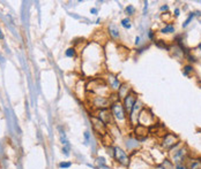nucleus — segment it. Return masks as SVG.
<instances>
[{"label": "nucleus", "instance_id": "nucleus-1", "mask_svg": "<svg viewBox=\"0 0 201 169\" xmlns=\"http://www.w3.org/2000/svg\"><path fill=\"white\" fill-rule=\"evenodd\" d=\"M111 113L118 121H124L126 119V112L120 101H116L111 104Z\"/></svg>", "mask_w": 201, "mask_h": 169}, {"label": "nucleus", "instance_id": "nucleus-2", "mask_svg": "<svg viewBox=\"0 0 201 169\" xmlns=\"http://www.w3.org/2000/svg\"><path fill=\"white\" fill-rule=\"evenodd\" d=\"M113 158L116 159L117 162H119L123 166H128V164H130L128 155L126 154V152L123 148H120L118 146L113 147Z\"/></svg>", "mask_w": 201, "mask_h": 169}, {"label": "nucleus", "instance_id": "nucleus-3", "mask_svg": "<svg viewBox=\"0 0 201 169\" xmlns=\"http://www.w3.org/2000/svg\"><path fill=\"white\" fill-rule=\"evenodd\" d=\"M91 102H93V106L96 107V108H98V109L107 108V107L112 104V101H111L107 97H104V95H97V94L94 95Z\"/></svg>", "mask_w": 201, "mask_h": 169}, {"label": "nucleus", "instance_id": "nucleus-4", "mask_svg": "<svg viewBox=\"0 0 201 169\" xmlns=\"http://www.w3.org/2000/svg\"><path fill=\"white\" fill-rule=\"evenodd\" d=\"M137 102V95L135 93L132 91L131 93H128L125 98H124V108H125V112L126 113H131L134 104Z\"/></svg>", "mask_w": 201, "mask_h": 169}, {"label": "nucleus", "instance_id": "nucleus-5", "mask_svg": "<svg viewBox=\"0 0 201 169\" xmlns=\"http://www.w3.org/2000/svg\"><path fill=\"white\" fill-rule=\"evenodd\" d=\"M112 113L107 109V108H104V109H98L97 114H96V117L100 120L104 124H109L111 123V120H112Z\"/></svg>", "mask_w": 201, "mask_h": 169}, {"label": "nucleus", "instance_id": "nucleus-6", "mask_svg": "<svg viewBox=\"0 0 201 169\" xmlns=\"http://www.w3.org/2000/svg\"><path fill=\"white\" fill-rule=\"evenodd\" d=\"M177 140H178V137H177V136H175V135H172V133H168V135H165L162 145H163L164 148L169 150V148L173 147L175 144H177Z\"/></svg>", "mask_w": 201, "mask_h": 169}, {"label": "nucleus", "instance_id": "nucleus-7", "mask_svg": "<svg viewBox=\"0 0 201 169\" xmlns=\"http://www.w3.org/2000/svg\"><path fill=\"white\" fill-rule=\"evenodd\" d=\"M91 121L94 123V129L100 133V135H105V124L98 120L96 116H93L91 117Z\"/></svg>", "mask_w": 201, "mask_h": 169}, {"label": "nucleus", "instance_id": "nucleus-8", "mask_svg": "<svg viewBox=\"0 0 201 169\" xmlns=\"http://www.w3.org/2000/svg\"><path fill=\"white\" fill-rule=\"evenodd\" d=\"M131 91V87L127 84H120L119 89H118V98H125Z\"/></svg>", "mask_w": 201, "mask_h": 169}, {"label": "nucleus", "instance_id": "nucleus-9", "mask_svg": "<svg viewBox=\"0 0 201 169\" xmlns=\"http://www.w3.org/2000/svg\"><path fill=\"white\" fill-rule=\"evenodd\" d=\"M109 32H110V35H111L113 38H118V37H119V30H118V28H117L114 24H111V25L109 27Z\"/></svg>", "mask_w": 201, "mask_h": 169}, {"label": "nucleus", "instance_id": "nucleus-10", "mask_svg": "<svg viewBox=\"0 0 201 169\" xmlns=\"http://www.w3.org/2000/svg\"><path fill=\"white\" fill-rule=\"evenodd\" d=\"M161 32H162V34H172V32H175V28H173V25L169 24V25L164 27V28L161 30Z\"/></svg>", "mask_w": 201, "mask_h": 169}, {"label": "nucleus", "instance_id": "nucleus-11", "mask_svg": "<svg viewBox=\"0 0 201 169\" xmlns=\"http://www.w3.org/2000/svg\"><path fill=\"white\" fill-rule=\"evenodd\" d=\"M190 168L191 169H201V161L200 160H194L193 162H191Z\"/></svg>", "mask_w": 201, "mask_h": 169}, {"label": "nucleus", "instance_id": "nucleus-12", "mask_svg": "<svg viewBox=\"0 0 201 169\" xmlns=\"http://www.w3.org/2000/svg\"><path fill=\"white\" fill-rule=\"evenodd\" d=\"M185 148H182V150H179L177 153H176V155H175V159L176 160H178V159H184V155H185Z\"/></svg>", "mask_w": 201, "mask_h": 169}, {"label": "nucleus", "instance_id": "nucleus-13", "mask_svg": "<svg viewBox=\"0 0 201 169\" xmlns=\"http://www.w3.org/2000/svg\"><path fill=\"white\" fill-rule=\"evenodd\" d=\"M121 25H123L125 29H130V28H131V20H130L128 17L121 20Z\"/></svg>", "mask_w": 201, "mask_h": 169}, {"label": "nucleus", "instance_id": "nucleus-14", "mask_svg": "<svg viewBox=\"0 0 201 169\" xmlns=\"http://www.w3.org/2000/svg\"><path fill=\"white\" fill-rule=\"evenodd\" d=\"M66 55L68 56V58H73L74 55H75V48H68L67 51H66Z\"/></svg>", "mask_w": 201, "mask_h": 169}, {"label": "nucleus", "instance_id": "nucleus-15", "mask_svg": "<svg viewBox=\"0 0 201 169\" xmlns=\"http://www.w3.org/2000/svg\"><path fill=\"white\" fill-rule=\"evenodd\" d=\"M134 10H135V9H134V7H133L132 5H128V6L126 7V13H127L128 15H133V14H134Z\"/></svg>", "mask_w": 201, "mask_h": 169}, {"label": "nucleus", "instance_id": "nucleus-16", "mask_svg": "<svg viewBox=\"0 0 201 169\" xmlns=\"http://www.w3.org/2000/svg\"><path fill=\"white\" fill-rule=\"evenodd\" d=\"M155 44H156V46H158L161 48H168L166 44L163 42V41H157V42H155Z\"/></svg>", "mask_w": 201, "mask_h": 169}, {"label": "nucleus", "instance_id": "nucleus-17", "mask_svg": "<svg viewBox=\"0 0 201 169\" xmlns=\"http://www.w3.org/2000/svg\"><path fill=\"white\" fill-rule=\"evenodd\" d=\"M193 70V68L191 66H185L184 67V75H189V73H191Z\"/></svg>", "mask_w": 201, "mask_h": 169}, {"label": "nucleus", "instance_id": "nucleus-18", "mask_svg": "<svg viewBox=\"0 0 201 169\" xmlns=\"http://www.w3.org/2000/svg\"><path fill=\"white\" fill-rule=\"evenodd\" d=\"M71 166H72L71 162H60V164H59V167H60V168H69Z\"/></svg>", "mask_w": 201, "mask_h": 169}, {"label": "nucleus", "instance_id": "nucleus-19", "mask_svg": "<svg viewBox=\"0 0 201 169\" xmlns=\"http://www.w3.org/2000/svg\"><path fill=\"white\" fill-rule=\"evenodd\" d=\"M193 17H194V14H193V13H192V14H191V15H190V16H189V19H187V20H186V21H185V23H184V24H183V27H184V28H185V27H187V25H189V23H190V22H191V20H192V19H193Z\"/></svg>", "mask_w": 201, "mask_h": 169}, {"label": "nucleus", "instance_id": "nucleus-20", "mask_svg": "<svg viewBox=\"0 0 201 169\" xmlns=\"http://www.w3.org/2000/svg\"><path fill=\"white\" fill-rule=\"evenodd\" d=\"M68 148H69L68 145H65V146H64V148H62V153H65V155H68V154H69V153H68Z\"/></svg>", "mask_w": 201, "mask_h": 169}, {"label": "nucleus", "instance_id": "nucleus-21", "mask_svg": "<svg viewBox=\"0 0 201 169\" xmlns=\"http://www.w3.org/2000/svg\"><path fill=\"white\" fill-rule=\"evenodd\" d=\"M176 169H189V168H186V167H185V166H183V165H177Z\"/></svg>", "mask_w": 201, "mask_h": 169}, {"label": "nucleus", "instance_id": "nucleus-22", "mask_svg": "<svg viewBox=\"0 0 201 169\" xmlns=\"http://www.w3.org/2000/svg\"><path fill=\"white\" fill-rule=\"evenodd\" d=\"M85 137H86V139H87V140H89V137H90V136H89V132H88V131H86V132H85Z\"/></svg>", "mask_w": 201, "mask_h": 169}, {"label": "nucleus", "instance_id": "nucleus-23", "mask_svg": "<svg viewBox=\"0 0 201 169\" xmlns=\"http://www.w3.org/2000/svg\"><path fill=\"white\" fill-rule=\"evenodd\" d=\"M90 13H91V14H96V13H97V9H96V8H91V9H90Z\"/></svg>", "mask_w": 201, "mask_h": 169}, {"label": "nucleus", "instance_id": "nucleus-24", "mask_svg": "<svg viewBox=\"0 0 201 169\" xmlns=\"http://www.w3.org/2000/svg\"><path fill=\"white\" fill-rule=\"evenodd\" d=\"M168 8H169L168 6H162L161 7V10H168Z\"/></svg>", "mask_w": 201, "mask_h": 169}, {"label": "nucleus", "instance_id": "nucleus-25", "mask_svg": "<svg viewBox=\"0 0 201 169\" xmlns=\"http://www.w3.org/2000/svg\"><path fill=\"white\" fill-rule=\"evenodd\" d=\"M175 15H176V16L179 15V9H176V10H175Z\"/></svg>", "mask_w": 201, "mask_h": 169}, {"label": "nucleus", "instance_id": "nucleus-26", "mask_svg": "<svg viewBox=\"0 0 201 169\" xmlns=\"http://www.w3.org/2000/svg\"><path fill=\"white\" fill-rule=\"evenodd\" d=\"M139 42H140V37H137L135 38V44H139Z\"/></svg>", "mask_w": 201, "mask_h": 169}, {"label": "nucleus", "instance_id": "nucleus-27", "mask_svg": "<svg viewBox=\"0 0 201 169\" xmlns=\"http://www.w3.org/2000/svg\"><path fill=\"white\" fill-rule=\"evenodd\" d=\"M152 36H154V35H152V32H149V38H152Z\"/></svg>", "mask_w": 201, "mask_h": 169}, {"label": "nucleus", "instance_id": "nucleus-28", "mask_svg": "<svg viewBox=\"0 0 201 169\" xmlns=\"http://www.w3.org/2000/svg\"><path fill=\"white\" fill-rule=\"evenodd\" d=\"M2 37H3V36H2V34L0 32V38H2Z\"/></svg>", "mask_w": 201, "mask_h": 169}, {"label": "nucleus", "instance_id": "nucleus-29", "mask_svg": "<svg viewBox=\"0 0 201 169\" xmlns=\"http://www.w3.org/2000/svg\"><path fill=\"white\" fill-rule=\"evenodd\" d=\"M200 47H201V44H200Z\"/></svg>", "mask_w": 201, "mask_h": 169}]
</instances>
